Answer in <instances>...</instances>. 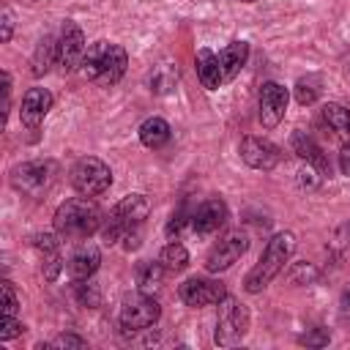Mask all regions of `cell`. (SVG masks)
Here are the masks:
<instances>
[{
	"instance_id": "6da1fadb",
	"label": "cell",
	"mask_w": 350,
	"mask_h": 350,
	"mask_svg": "<svg viewBox=\"0 0 350 350\" xmlns=\"http://www.w3.org/2000/svg\"><path fill=\"white\" fill-rule=\"evenodd\" d=\"M148 200L145 194H126L104 219L101 224V238L107 246L126 241V249H137L139 246V235H142V221L148 219Z\"/></svg>"
},
{
	"instance_id": "7a4b0ae2",
	"label": "cell",
	"mask_w": 350,
	"mask_h": 350,
	"mask_svg": "<svg viewBox=\"0 0 350 350\" xmlns=\"http://www.w3.org/2000/svg\"><path fill=\"white\" fill-rule=\"evenodd\" d=\"M52 224L63 241H85L96 230H101L104 216H101V208L90 197L82 194V197H71L60 202L52 216Z\"/></svg>"
},
{
	"instance_id": "3957f363",
	"label": "cell",
	"mask_w": 350,
	"mask_h": 350,
	"mask_svg": "<svg viewBox=\"0 0 350 350\" xmlns=\"http://www.w3.org/2000/svg\"><path fill=\"white\" fill-rule=\"evenodd\" d=\"M126 66H129V55L120 44H112V41H96L85 49V57H82V74L88 82L98 85V88H109L115 82L123 79L126 74Z\"/></svg>"
},
{
	"instance_id": "277c9868",
	"label": "cell",
	"mask_w": 350,
	"mask_h": 350,
	"mask_svg": "<svg viewBox=\"0 0 350 350\" xmlns=\"http://www.w3.org/2000/svg\"><path fill=\"white\" fill-rule=\"evenodd\" d=\"M293 252H295V235H293V232H276V235L268 241V246L262 249L257 265L246 273V279H243L246 293H260V290H265V287L279 276V271L287 265V260L293 257Z\"/></svg>"
},
{
	"instance_id": "5b68a950",
	"label": "cell",
	"mask_w": 350,
	"mask_h": 350,
	"mask_svg": "<svg viewBox=\"0 0 350 350\" xmlns=\"http://www.w3.org/2000/svg\"><path fill=\"white\" fill-rule=\"evenodd\" d=\"M249 331V309L232 298V295H224L219 301V314H216V334H213V342L219 347H235L243 342Z\"/></svg>"
},
{
	"instance_id": "8992f818",
	"label": "cell",
	"mask_w": 350,
	"mask_h": 350,
	"mask_svg": "<svg viewBox=\"0 0 350 350\" xmlns=\"http://www.w3.org/2000/svg\"><path fill=\"white\" fill-rule=\"evenodd\" d=\"M109 183H112V170L96 156H82L71 167V186L85 197L104 194L109 189Z\"/></svg>"
},
{
	"instance_id": "52a82bcc",
	"label": "cell",
	"mask_w": 350,
	"mask_h": 350,
	"mask_svg": "<svg viewBox=\"0 0 350 350\" xmlns=\"http://www.w3.org/2000/svg\"><path fill=\"white\" fill-rule=\"evenodd\" d=\"M161 314V306L159 301L150 295V293H134V295H126L123 298V306H120V325L123 331H145L150 328Z\"/></svg>"
},
{
	"instance_id": "ba28073f",
	"label": "cell",
	"mask_w": 350,
	"mask_h": 350,
	"mask_svg": "<svg viewBox=\"0 0 350 350\" xmlns=\"http://www.w3.org/2000/svg\"><path fill=\"white\" fill-rule=\"evenodd\" d=\"M249 249V235L243 230H230L224 232L208 252L205 257V271L208 273H219V271H227L230 265H235Z\"/></svg>"
},
{
	"instance_id": "9c48e42d",
	"label": "cell",
	"mask_w": 350,
	"mask_h": 350,
	"mask_svg": "<svg viewBox=\"0 0 350 350\" xmlns=\"http://www.w3.org/2000/svg\"><path fill=\"white\" fill-rule=\"evenodd\" d=\"M85 36H82V27L71 19L63 22L60 27V36H57V66L63 74L74 71L77 66H82V57H85Z\"/></svg>"
},
{
	"instance_id": "30bf717a",
	"label": "cell",
	"mask_w": 350,
	"mask_h": 350,
	"mask_svg": "<svg viewBox=\"0 0 350 350\" xmlns=\"http://www.w3.org/2000/svg\"><path fill=\"white\" fill-rule=\"evenodd\" d=\"M52 170L55 167L49 161H25V164L11 170V183H14V189H19L25 194L38 197V194H44L49 189Z\"/></svg>"
},
{
	"instance_id": "8fae6325",
	"label": "cell",
	"mask_w": 350,
	"mask_h": 350,
	"mask_svg": "<svg viewBox=\"0 0 350 350\" xmlns=\"http://www.w3.org/2000/svg\"><path fill=\"white\" fill-rule=\"evenodd\" d=\"M178 295H180V301H183L186 306L200 309V306L219 304V301L227 295V290H224V284H221L219 279H202V276H191V279H186V282L178 287Z\"/></svg>"
},
{
	"instance_id": "7c38bea8",
	"label": "cell",
	"mask_w": 350,
	"mask_h": 350,
	"mask_svg": "<svg viewBox=\"0 0 350 350\" xmlns=\"http://www.w3.org/2000/svg\"><path fill=\"white\" fill-rule=\"evenodd\" d=\"M287 101H290V93H287L284 85L262 82V88H260V112H257L262 129H276L279 126V120L284 118Z\"/></svg>"
},
{
	"instance_id": "4fadbf2b",
	"label": "cell",
	"mask_w": 350,
	"mask_h": 350,
	"mask_svg": "<svg viewBox=\"0 0 350 350\" xmlns=\"http://www.w3.org/2000/svg\"><path fill=\"white\" fill-rule=\"evenodd\" d=\"M224 221H227V205L221 202V200H205L194 213H191V219H189V227H191V232L194 235H213V232H219L221 227H224Z\"/></svg>"
},
{
	"instance_id": "5bb4252c",
	"label": "cell",
	"mask_w": 350,
	"mask_h": 350,
	"mask_svg": "<svg viewBox=\"0 0 350 350\" xmlns=\"http://www.w3.org/2000/svg\"><path fill=\"white\" fill-rule=\"evenodd\" d=\"M238 150L252 170H273L279 164V148L262 137H243Z\"/></svg>"
},
{
	"instance_id": "9a60e30c",
	"label": "cell",
	"mask_w": 350,
	"mask_h": 350,
	"mask_svg": "<svg viewBox=\"0 0 350 350\" xmlns=\"http://www.w3.org/2000/svg\"><path fill=\"white\" fill-rule=\"evenodd\" d=\"M52 109V93L46 88H30L25 96H22V109H19V118L27 129H38L46 118V112Z\"/></svg>"
},
{
	"instance_id": "2e32d148",
	"label": "cell",
	"mask_w": 350,
	"mask_h": 350,
	"mask_svg": "<svg viewBox=\"0 0 350 350\" xmlns=\"http://www.w3.org/2000/svg\"><path fill=\"white\" fill-rule=\"evenodd\" d=\"M98 262H101L98 246H96V243H79V246L71 252V257H68V262H66V271H68V276H71L74 282H85V279H90V276L98 271Z\"/></svg>"
},
{
	"instance_id": "e0dca14e",
	"label": "cell",
	"mask_w": 350,
	"mask_h": 350,
	"mask_svg": "<svg viewBox=\"0 0 350 350\" xmlns=\"http://www.w3.org/2000/svg\"><path fill=\"white\" fill-rule=\"evenodd\" d=\"M293 150L306 161V164H312L317 172H320V178H325V175H331V167H328V159L323 156V150H320V145L306 134V131H295L293 134Z\"/></svg>"
},
{
	"instance_id": "ac0fdd59",
	"label": "cell",
	"mask_w": 350,
	"mask_h": 350,
	"mask_svg": "<svg viewBox=\"0 0 350 350\" xmlns=\"http://www.w3.org/2000/svg\"><path fill=\"white\" fill-rule=\"evenodd\" d=\"M194 63H197V79L202 82L205 90H216L224 77H221V66H219V55H213L211 49H197L194 55Z\"/></svg>"
},
{
	"instance_id": "d6986e66",
	"label": "cell",
	"mask_w": 350,
	"mask_h": 350,
	"mask_svg": "<svg viewBox=\"0 0 350 350\" xmlns=\"http://www.w3.org/2000/svg\"><path fill=\"white\" fill-rule=\"evenodd\" d=\"M246 57H249V44L246 41H232L219 52V66H221L224 82H230L241 74V68L246 66Z\"/></svg>"
},
{
	"instance_id": "ffe728a7",
	"label": "cell",
	"mask_w": 350,
	"mask_h": 350,
	"mask_svg": "<svg viewBox=\"0 0 350 350\" xmlns=\"http://www.w3.org/2000/svg\"><path fill=\"white\" fill-rule=\"evenodd\" d=\"M139 142L145 148H161L170 142V123L164 118H148L139 123Z\"/></svg>"
},
{
	"instance_id": "44dd1931",
	"label": "cell",
	"mask_w": 350,
	"mask_h": 350,
	"mask_svg": "<svg viewBox=\"0 0 350 350\" xmlns=\"http://www.w3.org/2000/svg\"><path fill=\"white\" fill-rule=\"evenodd\" d=\"M36 249L41 252V257H44V265H46V279L52 282L55 276H57V271H60V252H57V238L55 235H49V232H44V235H36Z\"/></svg>"
},
{
	"instance_id": "7402d4cb",
	"label": "cell",
	"mask_w": 350,
	"mask_h": 350,
	"mask_svg": "<svg viewBox=\"0 0 350 350\" xmlns=\"http://www.w3.org/2000/svg\"><path fill=\"white\" fill-rule=\"evenodd\" d=\"M164 265L156 260H142L139 265H137V271H134V276H137V287L142 290V293H153V290H159V284H161V279H164Z\"/></svg>"
},
{
	"instance_id": "603a6c76",
	"label": "cell",
	"mask_w": 350,
	"mask_h": 350,
	"mask_svg": "<svg viewBox=\"0 0 350 350\" xmlns=\"http://www.w3.org/2000/svg\"><path fill=\"white\" fill-rule=\"evenodd\" d=\"M323 120L339 134V137H345L347 142H350V109L347 107H342V104H325L323 107Z\"/></svg>"
},
{
	"instance_id": "cb8c5ba5",
	"label": "cell",
	"mask_w": 350,
	"mask_h": 350,
	"mask_svg": "<svg viewBox=\"0 0 350 350\" xmlns=\"http://www.w3.org/2000/svg\"><path fill=\"white\" fill-rule=\"evenodd\" d=\"M159 262L164 265L167 273H180V271L189 265V252H186L183 243H175V241H172V243H167V246L161 249Z\"/></svg>"
},
{
	"instance_id": "d4e9b609",
	"label": "cell",
	"mask_w": 350,
	"mask_h": 350,
	"mask_svg": "<svg viewBox=\"0 0 350 350\" xmlns=\"http://www.w3.org/2000/svg\"><path fill=\"white\" fill-rule=\"evenodd\" d=\"M52 63H57V41L52 36H44V41L38 44V49L33 55V74L36 77L46 74Z\"/></svg>"
},
{
	"instance_id": "484cf974",
	"label": "cell",
	"mask_w": 350,
	"mask_h": 350,
	"mask_svg": "<svg viewBox=\"0 0 350 350\" xmlns=\"http://www.w3.org/2000/svg\"><path fill=\"white\" fill-rule=\"evenodd\" d=\"M320 96V79L317 77H306L295 82V101L298 104H314Z\"/></svg>"
},
{
	"instance_id": "4316f807",
	"label": "cell",
	"mask_w": 350,
	"mask_h": 350,
	"mask_svg": "<svg viewBox=\"0 0 350 350\" xmlns=\"http://www.w3.org/2000/svg\"><path fill=\"white\" fill-rule=\"evenodd\" d=\"M0 290H3V314H11V317H16V312H19V298H16V290H14V284L5 279Z\"/></svg>"
},
{
	"instance_id": "83f0119b",
	"label": "cell",
	"mask_w": 350,
	"mask_h": 350,
	"mask_svg": "<svg viewBox=\"0 0 350 350\" xmlns=\"http://www.w3.org/2000/svg\"><path fill=\"white\" fill-rule=\"evenodd\" d=\"M25 331V325L16 320V317H11V314H3V320H0V339L5 342V339H14V336H19Z\"/></svg>"
},
{
	"instance_id": "f1b7e54d",
	"label": "cell",
	"mask_w": 350,
	"mask_h": 350,
	"mask_svg": "<svg viewBox=\"0 0 350 350\" xmlns=\"http://www.w3.org/2000/svg\"><path fill=\"white\" fill-rule=\"evenodd\" d=\"M88 342L82 339V336H77V334H60V336H55L46 347H85Z\"/></svg>"
},
{
	"instance_id": "f546056e",
	"label": "cell",
	"mask_w": 350,
	"mask_h": 350,
	"mask_svg": "<svg viewBox=\"0 0 350 350\" xmlns=\"http://www.w3.org/2000/svg\"><path fill=\"white\" fill-rule=\"evenodd\" d=\"M328 339H331V334H328L325 328H314L312 334H304V336H301L304 345H317V347H320V345H328Z\"/></svg>"
},
{
	"instance_id": "4dcf8cb0",
	"label": "cell",
	"mask_w": 350,
	"mask_h": 350,
	"mask_svg": "<svg viewBox=\"0 0 350 350\" xmlns=\"http://www.w3.org/2000/svg\"><path fill=\"white\" fill-rule=\"evenodd\" d=\"M186 221H189V219H183L180 213H178V216H172V219H170V224H167V235H170V238H172V235L178 238V235L183 232V227H186Z\"/></svg>"
},
{
	"instance_id": "1f68e13d",
	"label": "cell",
	"mask_w": 350,
	"mask_h": 350,
	"mask_svg": "<svg viewBox=\"0 0 350 350\" xmlns=\"http://www.w3.org/2000/svg\"><path fill=\"white\" fill-rule=\"evenodd\" d=\"M339 170H342V175H347V178H350V142L339 150Z\"/></svg>"
},
{
	"instance_id": "d6a6232c",
	"label": "cell",
	"mask_w": 350,
	"mask_h": 350,
	"mask_svg": "<svg viewBox=\"0 0 350 350\" xmlns=\"http://www.w3.org/2000/svg\"><path fill=\"white\" fill-rule=\"evenodd\" d=\"M3 41H11V14L3 11Z\"/></svg>"
},
{
	"instance_id": "836d02e7",
	"label": "cell",
	"mask_w": 350,
	"mask_h": 350,
	"mask_svg": "<svg viewBox=\"0 0 350 350\" xmlns=\"http://www.w3.org/2000/svg\"><path fill=\"white\" fill-rule=\"evenodd\" d=\"M339 306H342V312H350V287L342 293V298H339Z\"/></svg>"
},
{
	"instance_id": "e575fe53",
	"label": "cell",
	"mask_w": 350,
	"mask_h": 350,
	"mask_svg": "<svg viewBox=\"0 0 350 350\" xmlns=\"http://www.w3.org/2000/svg\"><path fill=\"white\" fill-rule=\"evenodd\" d=\"M342 232H345V235H347V238H345V243H347V246H350V224H345V227H342Z\"/></svg>"
},
{
	"instance_id": "d590c367",
	"label": "cell",
	"mask_w": 350,
	"mask_h": 350,
	"mask_svg": "<svg viewBox=\"0 0 350 350\" xmlns=\"http://www.w3.org/2000/svg\"><path fill=\"white\" fill-rule=\"evenodd\" d=\"M235 3H257V0H235Z\"/></svg>"
}]
</instances>
